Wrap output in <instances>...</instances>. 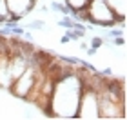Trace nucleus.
Returning a JSON list of instances; mask_svg holds the SVG:
<instances>
[{"instance_id": "obj_1", "label": "nucleus", "mask_w": 127, "mask_h": 120, "mask_svg": "<svg viewBox=\"0 0 127 120\" xmlns=\"http://www.w3.org/2000/svg\"><path fill=\"white\" fill-rule=\"evenodd\" d=\"M80 93H82V80L76 75V71L56 80L51 96L53 115L58 118H76Z\"/></svg>"}, {"instance_id": "obj_2", "label": "nucleus", "mask_w": 127, "mask_h": 120, "mask_svg": "<svg viewBox=\"0 0 127 120\" xmlns=\"http://www.w3.org/2000/svg\"><path fill=\"white\" fill-rule=\"evenodd\" d=\"M89 22L91 26H100V27H113L116 24H124L125 18L114 15V11L107 5L105 0H91L87 5Z\"/></svg>"}, {"instance_id": "obj_3", "label": "nucleus", "mask_w": 127, "mask_h": 120, "mask_svg": "<svg viewBox=\"0 0 127 120\" xmlns=\"http://www.w3.org/2000/svg\"><path fill=\"white\" fill-rule=\"evenodd\" d=\"M76 118H98V93L96 89L82 84Z\"/></svg>"}, {"instance_id": "obj_4", "label": "nucleus", "mask_w": 127, "mask_h": 120, "mask_svg": "<svg viewBox=\"0 0 127 120\" xmlns=\"http://www.w3.org/2000/svg\"><path fill=\"white\" fill-rule=\"evenodd\" d=\"M34 82H36V69H34V67L29 64V66H27V69L22 73V75L16 78L7 89L16 96V98L24 100L26 96L31 93V89L34 87Z\"/></svg>"}, {"instance_id": "obj_5", "label": "nucleus", "mask_w": 127, "mask_h": 120, "mask_svg": "<svg viewBox=\"0 0 127 120\" xmlns=\"http://www.w3.org/2000/svg\"><path fill=\"white\" fill-rule=\"evenodd\" d=\"M36 2L38 0H5V5H7L9 13H16L20 16H26L36 5Z\"/></svg>"}, {"instance_id": "obj_6", "label": "nucleus", "mask_w": 127, "mask_h": 120, "mask_svg": "<svg viewBox=\"0 0 127 120\" xmlns=\"http://www.w3.org/2000/svg\"><path fill=\"white\" fill-rule=\"evenodd\" d=\"M107 5L114 11V15L120 18H125V0H105Z\"/></svg>"}, {"instance_id": "obj_7", "label": "nucleus", "mask_w": 127, "mask_h": 120, "mask_svg": "<svg viewBox=\"0 0 127 120\" xmlns=\"http://www.w3.org/2000/svg\"><path fill=\"white\" fill-rule=\"evenodd\" d=\"M91 0H64V4L69 7V11H78V9H84V7H87Z\"/></svg>"}, {"instance_id": "obj_8", "label": "nucleus", "mask_w": 127, "mask_h": 120, "mask_svg": "<svg viewBox=\"0 0 127 120\" xmlns=\"http://www.w3.org/2000/svg\"><path fill=\"white\" fill-rule=\"evenodd\" d=\"M58 26L65 27V29H73V27H74V18L71 15H64V18L58 20Z\"/></svg>"}, {"instance_id": "obj_9", "label": "nucleus", "mask_w": 127, "mask_h": 120, "mask_svg": "<svg viewBox=\"0 0 127 120\" xmlns=\"http://www.w3.org/2000/svg\"><path fill=\"white\" fill-rule=\"evenodd\" d=\"M51 9L53 11H60V13H64V15H71L69 7L65 4H60V2H51Z\"/></svg>"}, {"instance_id": "obj_10", "label": "nucleus", "mask_w": 127, "mask_h": 120, "mask_svg": "<svg viewBox=\"0 0 127 120\" xmlns=\"http://www.w3.org/2000/svg\"><path fill=\"white\" fill-rule=\"evenodd\" d=\"M27 29H45V22L44 20H33V22H29L27 24Z\"/></svg>"}, {"instance_id": "obj_11", "label": "nucleus", "mask_w": 127, "mask_h": 120, "mask_svg": "<svg viewBox=\"0 0 127 120\" xmlns=\"http://www.w3.org/2000/svg\"><path fill=\"white\" fill-rule=\"evenodd\" d=\"M103 40L102 37H93V40H91V47H95V49H100V47H103Z\"/></svg>"}, {"instance_id": "obj_12", "label": "nucleus", "mask_w": 127, "mask_h": 120, "mask_svg": "<svg viewBox=\"0 0 127 120\" xmlns=\"http://www.w3.org/2000/svg\"><path fill=\"white\" fill-rule=\"evenodd\" d=\"M113 42H111V45H124L125 44V40H124V35H120V37H114V38H111Z\"/></svg>"}, {"instance_id": "obj_13", "label": "nucleus", "mask_w": 127, "mask_h": 120, "mask_svg": "<svg viewBox=\"0 0 127 120\" xmlns=\"http://www.w3.org/2000/svg\"><path fill=\"white\" fill-rule=\"evenodd\" d=\"M85 51H87V55H89V56H93V55H96V51H98V49H95V47H87Z\"/></svg>"}, {"instance_id": "obj_14", "label": "nucleus", "mask_w": 127, "mask_h": 120, "mask_svg": "<svg viewBox=\"0 0 127 120\" xmlns=\"http://www.w3.org/2000/svg\"><path fill=\"white\" fill-rule=\"evenodd\" d=\"M69 42H71V40H69V37H67V35H64V37L60 38V44H69Z\"/></svg>"}, {"instance_id": "obj_15", "label": "nucleus", "mask_w": 127, "mask_h": 120, "mask_svg": "<svg viewBox=\"0 0 127 120\" xmlns=\"http://www.w3.org/2000/svg\"><path fill=\"white\" fill-rule=\"evenodd\" d=\"M87 47H89V45H87V42H82V44H80V49H84V51H85Z\"/></svg>"}]
</instances>
